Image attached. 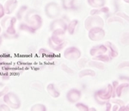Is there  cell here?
<instances>
[{"label":"cell","instance_id":"1","mask_svg":"<svg viewBox=\"0 0 129 111\" xmlns=\"http://www.w3.org/2000/svg\"><path fill=\"white\" fill-rule=\"evenodd\" d=\"M0 26L2 27V29H4L3 37L6 39H15L17 38L18 35L16 33V25L17 22V19L16 16H5L3 18H1Z\"/></svg>","mask_w":129,"mask_h":111},{"label":"cell","instance_id":"2","mask_svg":"<svg viewBox=\"0 0 129 111\" xmlns=\"http://www.w3.org/2000/svg\"><path fill=\"white\" fill-rule=\"evenodd\" d=\"M112 97H113V87L111 84H109L105 87L98 90L94 93L95 101L101 106L105 105L106 102L109 101Z\"/></svg>","mask_w":129,"mask_h":111},{"label":"cell","instance_id":"3","mask_svg":"<svg viewBox=\"0 0 129 111\" xmlns=\"http://www.w3.org/2000/svg\"><path fill=\"white\" fill-rule=\"evenodd\" d=\"M24 22H26L31 28H33L35 31L39 30L43 24V19L40 16V14L34 10H28L24 16Z\"/></svg>","mask_w":129,"mask_h":111},{"label":"cell","instance_id":"4","mask_svg":"<svg viewBox=\"0 0 129 111\" xmlns=\"http://www.w3.org/2000/svg\"><path fill=\"white\" fill-rule=\"evenodd\" d=\"M3 101L10 108V109H18L22 106V100L15 92L9 91L3 97Z\"/></svg>","mask_w":129,"mask_h":111},{"label":"cell","instance_id":"5","mask_svg":"<svg viewBox=\"0 0 129 111\" xmlns=\"http://www.w3.org/2000/svg\"><path fill=\"white\" fill-rule=\"evenodd\" d=\"M105 25L104 19L101 16H91L89 15L88 17L84 21V28L87 31H89L90 29L95 28V27H100L103 28Z\"/></svg>","mask_w":129,"mask_h":111},{"label":"cell","instance_id":"6","mask_svg":"<svg viewBox=\"0 0 129 111\" xmlns=\"http://www.w3.org/2000/svg\"><path fill=\"white\" fill-rule=\"evenodd\" d=\"M60 11H61V8L59 4L55 3V2H50L45 6L46 16L52 20L56 19L60 15Z\"/></svg>","mask_w":129,"mask_h":111},{"label":"cell","instance_id":"7","mask_svg":"<svg viewBox=\"0 0 129 111\" xmlns=\"http://www.w3.org/2000/svg\"><path fill=\"white\" fill-rule=\"evenodd\" d=\"M63 54L66 60H69V61H77L81 57L82 53H81V50L78 47L72 46V47H66L64 49Z\"/></svg>","mask_w":129,"mask_h":111},{"label":"cell","instance_id":"8","mask_svg":"<svg viewBox=\"0 0 129 111\" xmlns=\"http://www.w3.org/2000/svg\"><path fill=\"white\" fill-rule=\"evenodd\" d=\"M106 32L103 28L95 27L88 31V37L91 41H100L105 38Z\"/></svg>","mask_w":129,"mask_h":111},{"label":"cell","instance_id":"9","mask_svg":"<svg viewBox=\"0 0 129 111\" xmlns=\"http://www.w3.org/2000/svg\"><path fill=\"white\" fill-rule=\"evenodd\" d=\"M81 97H82V91L76 88L69 90L66 93V100L71 103H76L79 102Z\"/></svg>","mask_w":129,"mask_h":111},{"label":"cell","instance_id":"10","mask_svg":"<svg viewBox=\"0 0 129 111\" xmlns=\"http://www.w3.org/2000/svg\"><path fill=\"white\" fill-rule=\"evenodd\" d=\"M128 87H129V84L128 81H125V82L121 84H118V85L114 88V92H113V97H124L125 94L127 93L128 91Z\"/></svg>","mask_w":129,"mask_h":111},{"label":"cell","instance_id":"11","mask_svg":"<svg viewBox=\"0 0 129 111\" xmlns=\"http://www.w3.org/2000/svg\"><path fill=\"white\" fill-rule=\"evenodd\" d=\"M66 27H67V23L63 18H56L53 19V22L50 23V31H53L55 29H64L66 31Z\"/></svg>","mask_w":129,"mask_h":111},{"label":"cell","instance_id":"12","mask_svg":"<svg viewBox=\"0 0 129 111\" xmlns=\"http://www.w3.org/2000/svg\"><path fill=\"white\" fill-rule=\"evenodd\" d=\"M17 6H18L17 0H6L5 5H4V9H5V15H11L17 9Z\"/></svg>","mask_w":129,"mask_h":111},{"label":"cell","instance_id":"13","mask_svg":"<svg viewBox=\"0 0 129 111\" xmlns=\"http://www.w3.org/2000/svg\"><path fill=\"white\" fill-rule=\"evenodd\" d=\"M107 53V47L103 44H99L96 46H93L89 50V54L91 57H95V56H98L101 54H105Z\"/></svg>","mask_w":129,"mask_h":111},{"label":"cell","instance_id":"14","mask_svg":"<svg viewBox=\"0 0 129 111\" xmlns=\"http://www.w3.org/2000/svg\"><path fill=\"white\" fill-rule=\"evenodd\" d=\"M104 45L106 46V47H107V54L112 59V60L115 59L119 55L118 48L116 47V46L114 45V43L110 42V41H105Z\"/></svg>","mask_w":129,"mask_h":111},{"label":"cell","instance_id":"15","mask_svg":"<svg viewBox=\"0 0 129 111\" xmlns=\"http://www.w3.org/2000/svg\"><path fill=\"white\" fill-rule=\"evenodd\" d=\"M38 54L39 56H41V58L45 59L46 60H53V59L55 58V53H53V52L50 51V50L47 49V48H44V47H42V48L39 49L38 51Z\"/></svg>","mask_w":129,"mask_h":111},{"label":"cell","instance_id":"16","mask_svg":"<svg viewBox=\"0 0 129 111\" xmlns=\"http://www.w3.org/2000/svg\"><path fill=\"white\" fill-rule=\"evenodd\" d=\"M47 91L53 98H59L60 97V91L54 84L51 83L47 86Z\"/></svg>","mask_w":129,"mask_h":111},{"label":"cell","instance_id":"17","mask_svg":"<svg viewBox=\"0 0 129 111\" xmlns=\"http://www.w3.org/2000/svg\"><path fill=\"white\" fill-rule=\"evenodd\" d=\"M79 25V21L78 19H73L67 23V27H66V32L71 35H73L76 33L77 29L78 28Z\"/></svg>","mask_w":129,"mask_h":111},{"label":"cell","instance_id":"18","mask_svg":"<svg viewBox=\"0 0 129 111\" xmlns=\"http://www.w3.org/2000/svg\"><path fill=\"white\" fill-rule=\"evenodd\" d=\"M18 29H19L20 31H22V32H26L28 33V34H30V35H34L35 34V32L36 31L33 28H31V27L26 22H20L19 26H18Z\"/></svg>","mask_w":129,"mask_h":111},{"label":"cell","instance_id":"19","mask_svg":"<svg viewBox=\"0 0 129 111\" xmlns=\"http://www.w3.org/2000/svg\"><path fill=\"white\" fill-rule=\"evenodd\" d=\"M110 12V9L108 6H103V7H101V8H98V9H92L89 11V15L91 16H100L102 14H109Z\"/></svg>","mask_w":129,"mask_h":111},{"label":"cell","instance_id":"20","mask_svg":"<svg viewBox=\"0 0 129 111\" xmlns=\"http://www.w3.org/2000/svg\"><path fill=\"white\" fill-rule=\"evenodd\" d=\"M87 3L93 9H98L106 5V0H87Z\"/></svg>","mask_w":129,"mask_h":111},{"label":"cell","instance_id":"21","mask_svg":"<svg viewBox=\"0 0 129 111\" xmlns=\"http://www.w3.org/2000/svg\"><path fill=\"white\" fill-rule=\"evenodd\" d=\"M96 73L93 69L90 68H86V69H83L81 70L79 72H78V77L80 78H83V77H95Z\"/></svg>","mask_w":129,"mask_h":111},{"label":"cell","instance_id":"22","mask_svg":"<svg viewBox=\"0 0 129 111\" xmlns=\"http://www.w3.org/2000/svg\"><path fill=\"white\" fill-rule=\"evenodd\" d=\"M28 10H29L28 6H27V5H22V6H21L19 9H18L17 12H16V19H17V21L18 20H19V21L23 20L25 15H26V13L28 12Z\"/></svg>","mask_w":129,"mask_h":111},{"label":"cell","instance_id":"23","mask_svg":"<svg viewBox=\"0 0 129 111\" xmlns=\"http://www.w3.org/2000/svg\"><path fill=\"white\" fill-rule=\"evenodd\" d=\"M87 65H88L90 68H96V69H98V70H104V68H105V66L103 62L98 61V60H89V61L87 63Z\"/></svg>","mask_w":129,"mask_h":111},{"label":"cell","instance_id":"24","mask_svg":"<svg viewBox=\"0 0 129 111\" xmlns=\"http://www.w3.org/2000/svg\"><path fill=\"white\" fill-rule=\"evenodd\" d=\"M47 44H48L49 48L54 52H60L64 47V46L66 45V43L62 44V45H57V44L53 43V41L50 38H48V40H47Z\"/></svg>","mask_w":129,"mask_h":111},{"label":"cell","instance_id":"25","mask_svg":"<svg viewBox=\"0 0 129 111\" xmlns=\"http://www.w3.org/2000/svg\"><path fill=\"white\" fill-rule=\"evenodd\" d=\"M92 60H98V61H101L103 63H109L110 61H112V59L108 55L107 53L105 54H101V55H98V56H95V57H92Z\"/></svg>","mask_w":129,"mask_h":111},{"label":"cell","instance_id":"26","mask_svg":"<svg viewBox=\"0 0 129 111\" xmlns=\"http://www.w3.org/2000/svg\"><path fill=\"white\" fill-rule=\"evenodd\" d=\"M75 0H64L63 1V6L64 9L67 10H72L75 9Z\"/></svg>","mask_w":129,"mask_h":111},{"label":"cell","instance_id":"27","mask_svg":"<svg viewBox=\"0 0 129 111\" xmlns=\"http://www.w3.org/2000/svg\"><path fill=\"white\" fill-rule=\"evenodd\" d=\"M30 110H32V111H46V110H47V108L43 103H36L31 107Z\"/></svg>","mask_w":129,"mask_h":111},{"label":"cell","instance_id":"28","mask_svg":"<svg viewBox=\"0 0 129 111\" xmlns=\"http://www.w3.org/2000/svg\"><path fill=\"white\" fill-rule=\"evenodd\" d=\"M75 107L78 110H83V111H88L89 110V107L88 105H86L84 102H76L75 103Z\"/></svg>","mask_w":129,"mask_h":111},{"label":"cell","instance_id":"29","mask_svg":"<svg viewBox=\"0 0 129 111\" xmlns=\"http://www.w3.org/2000/svg\"><path fill=\"white\" fill-rule=\"evenodd\" d=\"M108 22H109V23H111V22H119V23H124L125 21L123 19H121L120 17H119L118 16H116V15H114V16H110V17L109 18Z\"/></svg>","mask_w":129,"mask_h":111},{"label":"cell","instance_id":"30","mask_svg":"<svg viewBox=\"0 0 129 111\" xmlns=\"http://www.w3.org/2000/svg\"><path fill=\"white\" fill-rule=\"evenodd\" d=\"M60 67H61V70L63 71V72H66V74L73 75L74 73H75L73 69H72L71 67H69V66H68L67 65H66V64H62L61 66H60Z\"/></svg>","mask_w":129,"mask_h":111},{"label":"cell","instance_id":"31","mask_svg":"<svg viewBox=\"0 0 129 111\" xmlns=\"http://www.w3.org/2000/svg\"><path fill=\"white\" fill-rule=\"evenodd\" d=\"M88 63V60H87L86 58H83L81 59V57L78 60V66L79 68H84L85 66L87 65Z\"/></svg>","mask_w":129,"mask_h":111},{"label":"cell","instance_id":"32","mask_svg":"<svg viewBox=\"0 0 129 111\" xmlns=\"http://www.w3.org/2000/svg\"><path fill=\"white\" fill-rule=\"evenodd\" d=\"M114 15H116V16H118L119 17H120L121 19H123L124 21H127L128 20V16L126 13H125V12H116Z\"/></svg>","mask_w":129,"mask_h":111},{"label":"cell","instance_id":"33","mask_svg":"<svg viewBox=\"0 0 129 111\" xmlns=\"http://www.w3.org/2000/svg\"><path fill=\"white\" fill-rule=\"evenodd\" d=\"M9 91H10V88L8 86H5L2 91H0V98H3L4 96H5V94H7L8 92H9Z\"/></svg>","mask_w":129,"mask_h":111},{"label":"cell","instance_id":"34","mask_svg":"<svg viewBox=\"0 0 129 111\" xmlns=\"http://www.w3.org/2000/svg\"><path fill=\"white\" fill-rule=\"evenodd\" d=\"M5 16V9H4V5L0 3V19L3 18Z\"/></svg>","mask_w":129,"mask_h":111},{"label":"cell","instance_id":"35","mask_svg":"<svg viewBox=\"0 0 129 111\" xmlns=\"http://www.w3.org/2000/svg\"><path fill=\"white\" fill-rule=\"evenodd\" d=\"M0 110H10V108L4 102V103L0 104Z\"/></svg>","mask_w":129,"mask_h":111},{"label":"cell","instance_id":"36","mask_svg":"<svg viewBox=\"0 0 129 111\" xmlns=\"http://www.w3.org/2000/svg\"><path fill=\"white\" fill-rule=\"evenodd\" d=\"M105 108H106V110H108V111H109V110H111V108H112V102H110V101H108L107 102L105 103Z\"/></svg>","mask_w":129,"mask_h":111},{"label":"cell","instance_id":"37","mask_svg":"<svg viewBox=\"0 0 129 111\" xmlns=\"http://www.w3.org/2000/svg\"><path fill=\"white\" fill-rule=\"evenodd\" d=\"M128 109H129V106L127 104H124V105L120 106L119 108L120 111H128Z\"/></svg>","mask_w":129,"mask_h":111},{"label":"cell","instance_id":"38","mask_svg":"<svg viewBox=\"0 0 129 111\" xmlns=\"http://www.w3.org/2000/svg\"><path fill=\"white\" fill-rule=\"evenodd\" d=\"M124 67H126V69L128 67V62L127 61H125V64H124V62H122L121 64L119 66V69H123Z\"/></svg>","mask_w":129,"mask_h":111},{"label":"cell","instance_id":"39","mask_svg":"<svg viewBox=\"0 0 129 111\" xmlns=\"http://www.w3.org/2000/svg\"><path fill=\"white\" fill-rule=\"evenodd\" d=\"M119 108H120V106H119V105H117V104L114 103V105L111 108V110H114V111L119 110Z\"/></svg>","mask_w":129,"mask_h":111},{"label":"cell","instance_id":"40","mask_svg":"<svg viewBox=\"0 0 129 111\" xmlns=\"http://www.w3.org/2000/svg\"><path fill=\"white\" fill-rule=\"evenodd\" d=\"M123 1L125 2V3H126V4L129 3V0H123Z\"/></svg>","mask_w":129,"mask_h":111},{"label":"cell","instance_id":"41","mask_svg":"<svg viewBox=\"0 0 129 111\" xmlns=\"http://www.w3.org/2000/svg\"><path fill=\"white\" fill-rule=\"evenodd\" d=\"M2 35V27L0 26V35Z\"/></svg>","mask_w":129,"mask_h":111},{"label":"cell","instance_id":"42","mask_svg":"<svg viewBox=\"0 0 129 111\" xmlns=\"http://www.w3.org/2000/svg\"><path fill=\"white\" fill-rule=\"evenodd\" d=\"M3 85H4V84L1 83V81H0V86H3Z\"/></svg>","mask_w":129,"mask_h":111}]
</instances>
